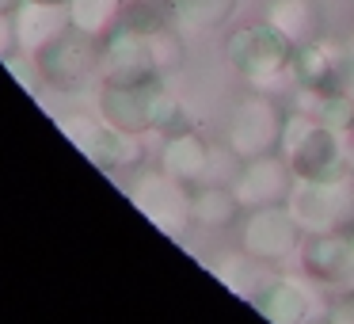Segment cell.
I'll return each mask as SVG.
<instances>
[{
    "label": "cell",
    "mask_w": 354,
    "mask_h": 324,
    "mask_svg": "<svg viewBox=\"0 0 354 324\" xmlns=\"http://www.w3.org/2000/svg\"><path fill=\"white\" fill-rule=\"evenodd\" d=\"M122 4L126 0H69V24L80 31L95 35V39H107L118 24H122Z\"/></svg>",
    "instance_id": "44dd1931"
},
{
    "label": "cell",
    "mask_w": 354,
    "mask_h": 324,
    "mask_svg": "<svg viewBox=\"0 0 354 324\" xmlns=\"http://www.w3.org/2000/svg\"><path fill=\"white\" fill-rule=\"evenodd\" d=\"M293 183H297V176H293V168L286 164L282 153H267V156L240 161L236 176H232V191H236V199H240L244 210L282 206V202H290Z\"/></svg>",
    "instance_id": "7c38bea8"
},
{
    "label": "cell",
    "mask_w": 354,
    "mask_h": 324,
    "mask_svg": "<svg viewBox=\"0 0 354 324\" xmlns=\"http://www.w3.org/2000/svg\"><path fill=\"white\" fill-rule=\"evenodd\" d=\"M160 168L198 187L202 179H209V168H214V145H209L194 126H183V130H176V134L164 138Z\"/></svg>",
    "instance_id": "2e32d148"
},
{
    "label": "cell",
    "mask_w": 354,
    "mask_h": 324,
    "mask_svg": "<svg viewBox=\"0 0 354 324\" xmlns=\"http://www.w3.org/2000/svg\"><path fill=\"white\" fill-rule=\"evenodd\" d=\"M209 267V275L214 278H221L225 286H229L236 298H244V301H252L255 298V290H259V282L267 278V263H259L252 252H221V255H214V260L206 263Z\"/></svg>",
    "instance_id": "ac0fdd59"
},
{
    "label": "cell",
    "mask_w": 354,
    "mask_h": 324,
    "mask_svg": "<svg viewBox=\"0 0 354 324\" xmlns=\"http://www.w3.org/2000/svg\"><path fill=\"white\" fill-rule=\"evenodd\" d=\"M328 301L331 294H324V286H316L305 275H282L278 267L267 271V278L259 282L252 305L259 309L267 321L274 324H305V321H328Z\"/></svg>",
    "instance_id": "ba28073f"
},
{
    "label": "cell",
    "mask_w": 354,
    "mask_h": 324,
    "mask_svg": "<svg viewBox=\"0 0 354 324\" xmlns=\"http://www.w3.org/2000/svg\"><path fill=\"white\" fill-rule=\"evenodd\" d=\"M346 46H351V57H354V39H346Z\"/></svg>",
    "instance_id": "83f0119b"
},
{
    "label": "cell",
    "mask_w": 354,
    "mask_h": 324,
    "mask_svg": "<svg viewBox=\"0 0 354 324\" xmlns=\"http://www.w3.org/2000/svg\"><path fill=\"white\" fill-rule=\"evenodd\" d=\"M286 206L305 233H354V168L297 179Z\"/></svg>",
    "instance_id": "7a4b0ae2"
},
{
    "label": "cell",
    "mask_w": 354,
    "mask_h": 324,
    "mask_svg": "<svg viewBox=\"0 0 354 324\" xmlns=\"http://www.w3.org/2000/svg\"><path fill=\"white\" fill-rule=\"evenodd\" d=\"M12 24H16V46L24 54H39L65 27H73L69 8L65 4H50V0H19V8L12 12Z\"/></svg>",
    "instance_id": "9a60e30c"
},
{
    "label": "cell",
    "mask_w": 354,
    "mask_h": 324,
    "mask_svg": "<svg viewBox=\"0 0 354 324\" xmlns=\"http://www.w3.org/2000/svg\"><path fill=\"white\" fill-rule=\"evenodd\" d=\"M50 4H69V0H50Z\"/></svg>",
    "instance_id": "f1b7e54d"
},
{
    "label": "cell",
    "mask_w": 354,
    "mask_h": 324,
    "mask_svg": "<svg viewBox=\"0 0 354 324\" xmlns=\"http://www.w3.org/2000/svg\"><path fill=\"white\" fill-rule=\"evenodd\" d=\"M293 42H286L274 27L263 19V24H244L232 27L225 35V62L229 69L244 80L255 92H290L297 84L293 77Z\"/></svg>",
    "instance_id": "6da1fadb"
},
{
    "label": "cell",
    "mask_w": 354,
    "mask_h": 324,
    "mask_svg": "<svg viewBox=\"0 0 354 324\" xmlns=\"http://www.w3.org/2000/svg\"><path fill=\"white\" fill-rule=\"evenodd\" d=\"M240 199L232 183H198L194 187V225L206 229H229L240 222Z\"/></svg>",
    "instance_id": "d6986e66"
},
{
    "label": "cell",
    "mask_w": 354,
    "mask_h": 324,
    "mask_svg": "<svg viewBox=\"0 0 354 324\" xmlns=\"http://www.w3.org/2000/svg\"><path fill=\"white\" fill-rule=\"evenodd\" d=\"M149 50H153V65L160 77H171L176 69H183L187 50H183V35L176 31V24H164L156 31H149Z\"/></svg>",
    "instance_id": "7402d4cb"
},
{
    "label": "cell",
    "mask_w": 354,
    "mask_h": 324,
    "mask_svg": "<svg viewBox=\"0 0 354 324\" xmlns=\"http://www.w3.org/2000/svg\"><path fill=\"white\" fill-rule=\"evenodd\" d=\"M286 115H290V107H282L278 96L248 88V96L232 107V115H229V126H225V145H229L240 161L278 153V149H282Z\"/></svg>",
    "instance_id": "3957f363"
},
{
    "label": "cell",
    "mask_w": 354,
    "mask_h": 324,
    "mask_svg": "<svg viewBox=\"0 0 354 324\" xmlns=\"http://www.w3.org/2000/svg\"><path fill=\"white\" fill-rule=\"evenodd\" d=\"M19 8V0H0V16H12Z\"/></svg>",
    "instance_id": "484cf974"
},
{
    "label": "cell",
    "mask_w": 354,
    "mask_h": 324,
    "mask_svg": "<svg viewBox=\"0 0 354 324\" xmlns=\"http://www.w3.org/2000/svg\"><path fill=\"white\" fill-rule=\"evenodd\" d=\"M346 92H351V100H354V73H351V80H346Z\"/></svg>",
    "instance_id": "4316f807"
},
{
    "label": "cell",
    "mask_w": 354,
    "mask_h": 324,
    "mask_svg": "<svg viewBox=\"0 0 354 324\" xmlns=\"http://www.w3.org/2000/svg\"><path fill=\"white\" fill-rule=\"evenodd\" d=\"M339 145H343V161L354 168V126L346 134H339Z\"/></svg>",
    "instance_id": "d4e9b609"
},
{
    "label": "cell",
    "mask_w": 354,
    "mask_h": 324,
    "mask_svg": "<svg viewBox=\"0 0 354 324\" xmlns=\"http://www.w3.org/2000/svg\"><path fill=\"white\" fill-rule=\"evenodd\" d=\"M164 80L153 65L149 35L118 24L107 39H100V84H145Z\"/></svg>",
    "instance_id": "30bf717a"
},
{
    "label": "cell",
    "mask_w": 354,
    "mask_h": 324,
    "mask_svg": "<svg viewBox=\"0 0 354 324\" xmlns=\"http://www.w3.org/2000/svg\"><path fill=\"white\" fill-rule=\"evenodd\" d=\"M351 73H354L351 46L339 39L316 35L313 42L293 50V77H297V84L320 88V92H335V88H346Z\"/></svg>",
    "instance_id": "4fadbf2b"
},
{
    "label": "cell",
    "mask_w": 354,
    "mask_h": 324,
    "mask_svg": "<svg viewBox=\"0 0 354 324\" xmlns=\"http://www.w3.org/2000/svg\"><path fill=\"white\" fill-rule=\"evenodd\" d=\"M278 153L286 156V164L293 168L297 179H320V176H331V172L346 168L339 134L328 130L320 118L305 115V111H290L286 115L282 149Z\"/></svg>",
    "instance_id": "5b68a950"
},
{
    "label": "cell",
    "mask_w": 354,
    "mask_h": 324,
    "mask_svg": "<svg viewBox=\"0 0 354 324\" xmlns=\"http://www.w3.org/2000/svg\"><path fill=\"white\" fill-rule=\"evenodd\" d=\"M301 240H305V229L297 225L286 202L282 206H255L240 222V248L267 267H282V263L297 260Z\"/></svg>",
    "instance_id": "9c48e42d"
},
{
    "label": "cell",
    "mask_w": 354,
    "mask_h": 324,
    "mask_svg": "<svg viewBox=\"0 0 354 324\" xmlns=\"http://www.w3.org/2000/svg\"><path fill=\"white\" fill-rule=\"evenodd\" d=\"M267 24L293 46H305L320 35L324 12L320 0H270L267 4Z\"/></svg>",
    "instance_id": "e0dca14e"
},
{
    "label": "cell",
    "mask_w": 354,
    "mask_h": 324,
    "mask_svg": "<svg viewBox=\"0 0 354 324\" xmlns=\"http://www.w3.org/2000/svg\"><path fill=\"white\" fill-rule=\"evenodd\" d=\"M297 267L324 290H343L354 282V233H305L297 248Z\"/></svg>",
    "instance_id": "8fae6325"
},
{
    "label": "cell",
    "mask_w": 354,
    "mask_h": 324,
    "mask_svg": "<svg viewBox=\"0 0 354 324\" xmlns=\"http://www.w3.org/2000/svg\"><path fill=\"white\" fill-rule=\"evenodd\" d=\"M236 4L240 0H171V16H176L179 31L209 35V31H221L229 24Z\"/></svg>",
    "instance_id": "ffe728a7"
},
{
    "label": "cell",
    "mask_w": 354,
    "mask_h": 324,
    "mask_svg": "<svg viewBox=\"0 0 354 324\" xmlns=\"http://www.w3.org/2000/svg\"><path fill=\"white\" fill-rule=\"evenodd\" d=\"M316 118H320L328 130L335 134H346L354 126V100L346 88H335V92H324L320 107H316Z\"/></svg>",
    "instance_id": "603a6c76"
},
{
    "label": "cell",
    "mask_w": 354,
    "mask_h": 324,
    "mask_svg": "<svg viewBox=\"0 0 354 324\" xmlns=\"http://www.w3.org/2000/svg\"><path fill=\"white\" fill-rule=\"evenodd\" d=\"M164 80H145V84H100L95 111L111 126L126 134H153V103L160 96Z\"/></svg>",
    "instance_id": "5bb4252c"
},
{
    "label": "cell",
    "mask_w": 354,
    "mask_h": 324,
    "mask_svg": "<svg viewBox=\"0 0 354 324\" xmlns=\"http://www.w3.org/2000/svg\"><path fill=\"white\" fill-rule=\"evenodd\" d=\"M130 202L171 240H183L194 225V183L171 172H138L130 183Z\"/></svg>",
    "instance_id": "277c9868"
},
{
    "label": "cell",
    "mask_w": 354,
    "mask_h": 324,
    "mask_svg": "<svg viewBox=\"0 0 354 324\" xmlns=\"http://www.w3.org/2000/svg\"><path fill=\"white\" fill-rule=\"evenodd\" d=\"M183 126H191V118H187L183 103H179L176 96L168 92V88H160V96H156V103H153V134L168 138V134L183 130Z\"/></svg>",
    "instance_id": "cb8c5ba5"
},
{
    "label": "cell",
    "mask_w": 354,
    "mask_h": 324,
    "mask_svg": "<svg viewBox=\"0 0 354 324\" xmlns=\"http://www.w3.org/2000/svg\"><path fill=\"white\" fill-rule=\"evenodd\" d=\"M42 80L57 92H80L92 80H100V39L80 27H65L50 46L35 54Z\"/></svg>",
    "instance_id": "52a82bcc"
},
{
    "label": "cell",
    "mask_w": 354,
    "mask_h": 324,
    "mask_svg": "<svg viewBox=\"0 0 354 324\" xmlns=\"http://www.w3.org/2000/svg\"><path fill=\"white\" fill-rule=\"evenodd\" d=\"M62 130L95 168L103 172H126V168H141L145 161V145L141 134H126L118 126H111L103 115H69L62 118Z\"/></svg>",
    "instance_id": "8992f818"
}]
</instances>
